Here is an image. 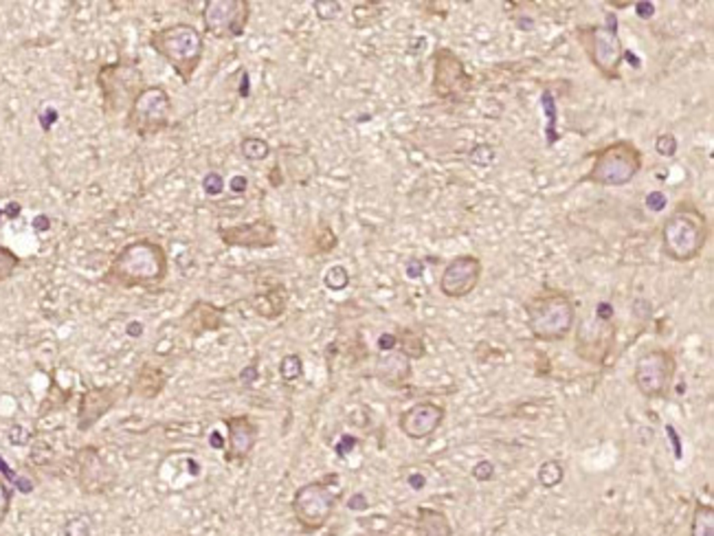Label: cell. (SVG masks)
Wrapping results in <instances>:
<instances>
[{
	"mask_svg": "<svg viewBox=\"0 0 714 536\" xmlns=\"http://www.w3.org/2000/svg\"><path fill=\"white\" fill-rule=\"evenodd\" d=\"M224 187H227V183H224L223 174H218V172H209V174H204L203 192L207 194V196H212V198L220 196V194L224 192Z\"/></svg>",
	"mask_w": 714,
	"mask_h": 536,
	"instance_id": "1f68e13d",
	"label": "cell"
},
{
	"mask_svg": "<svg viewBox=\"0 0 714 536\" xmlns=\"http://www.w3.org/2000/svg\"><path fill=\"white\" fill-rule=\"evenodd\" d=\"M144 71L136 62L117 60L99 66L97 88L102 93V108L106 117L128 113L134 99L144 91Z\"/></svg>",
	"mask_w": 714,
	"mask_h": 536,
	"instance_id": "52a82bcc",
	"label": "cell"
},
{
	"mask_svg": "<svg viewBox=\"0 0 714 536\" xmlns=\"http://www.w3.org/2000/svg\"><path fill=\"white\" fill-rule=\"evenodd\" d=\"M378 352H393L398 348V334H393V333H385V334H381L378 336Z\"/></svg>",
	"mask_w": 714,
	"mask_h": 536,
	"instance_id": "f35d334b",
	"label": "cell"
},
{
	"mask_svg": "<svg viewBox=\"0 0 714 536\" xmlns=\"http://www.w3.org/2000/svg\"><path fill=\"white\" fill-rule=\"evenodd\" d=\"M141 333H144V323H141V322H130L128 323V334L130 336H141Z\"/></svg>",
	"mask_w": 714,
	"mask_h": 536,
	"instance_id": "7dc6e473",
	"label": "cell"
},
{
	"mask_svg": "<svg viewBox=\"0 0 714 536\" xmlns=\"http://www.w3.org/2000/svg\"><path fill=\"white\" fill-rule=\"evenodd\" d=\"M359 444V440L354 438V435H341V440L334 446V451H337L339 457H348L352 451H354V446Z\"/></svg>",
	"mask_w": 714,
	"mask_h": 536,
	"instance_id": "8d00e7d4",
	"label": "cell"
},
{
	"mask_svg": "<svg viewBox=\"0 0 714 536\" xmlns=\"http://www.w3.org/2000/svg\"><path fill=\"white\" fill-rule=\"evenodd\" d=\"M563 480H565V466L560 464L559 460H545L543 464L539 466L537 481L540 483V488H545V491H552V488L560 486Z\"/></svg>",
	"mask_w": 714,
	"mask_h": 536,
	"instance_id": "7402d4cb",
	"label": "cell"
},
{
	"mask_svg": "<svg viewBox=\"0 0 714 536\" xmlns=\"http://www.w3.org/2000/svg\"><path fill=\"white\" fill-rule=\"evenodd\" d=\"M472 82L464 62L451 49H438L433 55L431 91L438 99H460L471 91Z\"/></svg>",
	"mask_w": 714,
	"mask_h": 536,
	"instance_id": "4fadbf2b",
	"label": "cell"
},
{
	"mask_svg": "<svg viewBox=\"0 0 714 536\" xmlns=\"http://www.w3.org/2000/svg\"><path fill=\"white\" fill-rule=\"evenodd\" d=\"M229 189L233 194H244L246 189H249V178L243 176V174H235L233 178L229 181Z\"/></svg>",
	"mask_w": 714,
	"mask_h": 536,
	"instance_id": "f6af8a7d",
	"label": "cell"
},
{
	"mask_svg": "<svg viewBox=\"0 0 714 536\" xmlns=\"http://www.w3.org/2000/svg\"><path fill=\"white\" fill-rule=\"evenodd\" d=\"M404 273H407L409 280H420V277L424 275V262L413 257V260H409L407 266H404Z\"/></svg>",
	"mask_w": 714,
	"mask_h": 536,
	"instance_id": "ab89813d",
	"label": "cell"
},
{
	"mask_svg": "<svg viewBox=\"0 0 714 536\" xmlns=\"http://www.w3.org/2000/svg\"><path fill=\"white\" fill-rule=\"evenodd\" d=\"M150 46L167 62L183 84H192L204 55L203 31L189 23H174L170 27L152 31Z\"/></svg>",
	"mask_w": 714,
	"mask_h": 536,
	"instance_id": "3957f363",
	"label": "cell"
},
{
	"mask_svg": "<svg viewBox=\"0 0 714 536\" xmlns=\"http://www.w3.org/2000/svg\"><path fill=\"white\" fill-rule=\"evenodd\" d=\"M407 483L412 491H422V488L427 486V477H424L422 472H412V475L407 477Z\"/></svg>",
	"mask_w": 714,
	"mask_h": 536,
	"instance_id": "bcb514c9",
	"label": "cell"
},
{
	"mask_svg": "<svg viewBox=\"0 0 714 536\" xmlns=\"http://www.w3.org/2000/svg\"><path fill=\"white\" fill-rule=\"evenodd\" d=\"M257 378H260V367H257V362H251L249 367H244V370L240 372V382L246 387L253 385Z\"/></svg>",
	"mask_w": 714,
	"mask_h": 536,
	"instance_id": "60d3db41",
	"label": "cell"
},
{
	"mask_svg": "<svg viewBox=\"0 0 714 536\" xmlns=\"http://www.w3.org/2000/svg\"><path fill=\"white\" fill-rule=\"evenodd\" d=\"M398 345H401V352L402 354H407L409 359H422L424 356V343L422 339L416 333H412V330H407V333H402V336H398Z\"/></svg>",
	"mask_w": 714,
	"mask_h": 536,
	"instance_id": "4316f807",
	"label": "cell"
},
{
	"mask_svg": "<svg viewBox=\"0 0 714 536\" xmlns=\"http://www.w3.org/2000/svg\"><path fill=\"white\" fill-rule=\"evenodd\" d=\"M280 376L283 382H295L303 376V361L299 354H286L280 361Z\"/></svg>",
	"mask_w": 714,
	"mask_h": 536,
	"instance_id": "d4e9b609",
	"label": "cell"
},
{
	"mask_svg": "<svg viewBox=\"0 0 714 536\" xmlns=\"http://www.w3.org/2000/svg\"><path fill=\"white\" fill-rule=\"evenodd\" d=\"M62 532H64V536H91L93 534L91 517H88V514H75V517L66 519Z\"/></svg>",
	"mask_w": 714,
	"mask_h": 536,
	"instance_id": "83f0119b",
	"label": "cell"
},
{
	"mask_svg": "<svg viewBox=\"0 0 714 536\" xmlns=\"http://www.w3.org/2000/svg\"><path fill=\"white\" fill-rule=\"evenodd\" d=\"M348 508L354 510V512H365V510L370 508V501H367L365 492H354V495L348 499Z\"/></svg>",
	"mask_w": 714,
	"mask_h": 536,
	"instance_id": "b9f144b4",
	"label": "cell"
},
{
	"mask_svg": "<svg viewBox=\"0 0 714 536\" xmlns=\"http://www.w3.org/2000/svg\"><path fill=\"white\" fill-rule=\"evenodd\" d=\"M119 392L122 389L114 385L86 389L80 396V404H77V431L80 433L91 431L119 402Z\"/></svg>",
	"mask_w": 714,
	"mask_h": 536,
	"instance_id": "ac0fdd59",
	"label": "cell"
},
{
	"mask_svg": "<svg viewBox=\"0 0 714 536\" xmlns=\"http://www.w3.org/2000/svg\"><path fill=\"white\" fill-rule=\"evenodd\" d=\"M323 283H325V288L332 293L345 291V288L350 286V271L343 264L330 266L323 275Z\"/></svg>",
	"mask_w": 714,
	"mask_h": 536,
	"instance_id": "cb8c5ba5",
	"label": "cell"
},
{
	"mask_svg": "<svg viewBox=\"0 0 714 536\" xmlns=\"http://www.w3.org/2000/svg\"><path fill=\"white\" fill-rule=\"evenodd\" d=\"M710 220L692 201L675 204L661 224V251L677 264L695 262L710 240Z\"/></svg>",
	"mask_w": 714,
	"mask_h": 536,
	"instance_id": "7a4b0ae2",
	"label": "cell"
},
{
	"mask_svg": "<svg viewBox=\"0 0 714 536\" xmlns=\"http://www.w3.org/2000/svg\"><path fill=\"white\" fill-rule=\"evenodd\" d=\"M240 152H243L246 161L260 163L271 156V145L269 141L262 139V136H244L243 144H240Z\"/></svg>",
	"mask_w": 714,
	"mask_h": 536,
	"instance_id": "603a6c76",
	"label": "cell"
},
{
	"mask_svg": "<svg viewBox=\"0 0 714 536\" xmlns=\"http://www.w3.org/2000/svg\"><path fill=\"white\" fill-rule=\"evenodd\" d=\"M690 536H714V508L712 503L697 501L690 519Z\"/></svg>",
	"mask_w": 714,
	"mask_h": 536,
	"instance_id": "ffe728a7",
	"label": "cell"
},
{
	"mask_svg": "<svg viewBox=\"0 0 714 536\" xmlns=\"http://www.w3.org/2000/svg\"><path fill=\"white\" fill-rule=\"evenodd\" d=\"M526 319L534 339L545 343L565 341L576 323V303L567 293L548 288L528 299Z\"/></svg>",
	"mask_w": 714,
	"mask_h": 536,
	"instance_id": "277c9868",
	"label": "cell"
},
{
	"mask_svg": "<svg viewBox=\"0 0 714 536\" xmlns=\"http://www.w3.org/2000/svg\"><path fill=\"white\" fill-rule=\"evenodd\" d=\"M75 475L84 495H106L117 483V472L93 444L75 451Z\"/></svg>",
	"mask_w": 714,
	"mask_h": 536,
	"instance_id": "7c38bea8",
	"label": "cell"
},
{
	"mask_svg": "<svg viewBox=\"0 0 714 536\" xmlns=\"http://www.w3.org/2000/svg\"><path fill=\"white\" fill-rule=\"evenodd\" d=\"M582 51L590 57L591 66L609 82L622 80L620 66L624 62V45L620 38V25L616 14L605 15V25H585L576 31Z\"/></svg>",
	"mask_w": 714,
	"mask_h": 536,
	"instance_id": "8992f818",
	"label": "cell"
},
{
	"mask_svg": "<svg viewBox=\"0 0 714 536\" xmlns=\"http://www.w3.org/2000/svg\"><path fill=\"white\" fill-rule=\"evenodd\" d=\"M613 317H616V308H613V303L609 302H600L596 306V319L600 323H611Z\"/></svg>",
	"mask_w": 714,
	"mask_h": 536,
	"instance_id": "74e56055",
	"label": "cell"
},
{
	"mask_svg": "<svg viewBox=\"0 0 714 536\" xmlns=\"http://www.w3.org/2000/svg\"><path fill=\"white\" fill-rule=\"evenodd\" d=\"M20 264H23V260H20L12 249L0 244V283L12 280L14 273L18 271Z\"/></svg>",
	"mask_w": 714,
	"mask_h": 536,
	"instance_id": "484cf974",
	"label": "cell"
},
{
	"mask_svg": "<svg viewBox=\"0 0 714 536\" xmlns=\"http://www.w3.org/2000/svg\"><path fill=\"white\" fill-rule=\"evenodd\" d=\"M540 106H543L545 119H548V124H545V144L556 145V141L560 139V134H559V106H556L554 94L550 91L540 94Z\"/></svg>",
	"mask_w": 714,
	"mask_h": 536,
	"instance_id": "44dd1931",
	"label": "cell"
},
{
	"mask_svg": "<svg viewBox=\"0 0 714 536\" xmlns=\"http://www.w3.org/2000/svg\"><path fill=\"white\" fill-rule=\"evenodd\" d=\"M666 438H669L670 446H673V453H675L677 460H681V438L673 424H669V427H666Z\"/></svg>",
	"mask_w": 714,
	"mask_h": 536,
	"instance_id": "ee69618b",
	"label": "cell"
},
{
	"mask_svg": "<svg viewBox=\"0 0 714 536\" xmlns=\"http://www.w3.org/2000/svg\"><path fill=\"white\" fill-rule=\"evenodd\" d=\"M633 9L635 14H638V18L642 20H650L655 15V5L647 3V0H638V3H633Z\"/></svg>",
	"mask_w": 714,
	"mask_h": 536,
	"instance_id": "7bdbcfd3",
	"label": "cell"
},
{
	"mask_svg": "<svg viewBox=\"0 0 714 536\" xmlns=\"http://www.w3.org/2000/svg\"><path fill=\"white\" fill-rule=\"evenodd\" d=\"M677 374L675 352L666 348L647 350L633 367V382L647 401H661L670 393Z\"/></svg>",
	"mask_w": 714,
	"mask_h": 536,
	"instance_id": "30bf717a",
	"label": "cell"
},
{
	"mask_svg": "<svg viewBox=\"0 0 714 536\" xmlns=\"http://www.w3.org/2000/svg\"><path fill=\"white\" fill-rule=\"evenodd\" d=\"M170 275V257L159 242L141 238L124 244L110 262L104 283L113 288H154Z\"/></svg>",
	"mask_w": 714,
	"mask_h": 536,
	"instance_id": "6da1fadb",
	"label": "cell"
},
{
	"mask_svg": "<svg viewBox=\"0 0 714 536\" xmlns=\"http://www.w3.org/2000/svg\"><path fill=\"white\" fill-rule=\"evenodd\" d=\"M495 159H497V152L488 144L475 145L469 154V161L475 163V167H491L492 163H495Z\"/></svg>",
	"mask_w": 714,
	"mask_h": 536,
	"instance_id": "f1b7e54d",
	"label": "cell"
},
{
	"mask_svg": "<svg viewBox=\"0 0 714 536\" xmlns=\"http://www.w3.org/2000/svg\"><path fill=\"white\" fill-rule=\"evenodd\" d=\"M413 367L412 359L407 354H402L401 350L382 352L376 359L374 376L376 381H381L387 387H402L404 382L412 381Z\"/></svg>",
	"mask_w": 714,
	"mask_h": 536,
	"instance_id": "d6986e66",
	"label": "cell"
},
{
	"mask_svg": "<svg viewBox=\"0 0 714 536\" xmlns=\"http://www.w3.org/2000/svg\"><path fill=\"white\" fill-rule=\"evenodd\" d=\"M249 20V0H207L203 7V27L218 40L240 38Z\"/></svg>",
	"mask_w": 714,
	"mask_h": 536,
	"instance_id": "8fae6325",
	"label": "cell"
},
{
	"mask_svg": "<svg viewBox=\"0 0 714 536\" xmlns=\"http://www.w3.org/2000/svg\"><path fill=\"white\" fill-rule=\"evenodd\" d=\"M591 167L580 183H593L600 187H624L642 172L644 156L638 145L629 139H618L591 154Z\"/></svg>",
	"mask_w": 714,
	"mask_h": 536,
	"instance_id": "5b68a950",
	"label": "cell"
},
{
	"mask_svg": "<svg viewBox=\"0 0 714 536\" xmlns=\"http://www.w3.org/2000/svg\"><path fill=\"white\" fill-rule=\"evenodd\" d=\"M312 7L322 23H332L334 18L341 15V7H343V5L334 3V0H317V3H312Z\"/></svg>",
	"mask_w": 714,
	"mask_h": 536,
	"instance_id": "f546056e",
	"label": "cell"
},
{
	"mask_svg": "<svg viewBox=\"0 0 714 536\" xmlns=\"http://www.w3.org/2000/svg\"><path fill=\"white\" fill-rule=\"evenodd\" d=\"M677 150H679V141H677L673 133H661L658 139H655V152H658L659 156H664V159H673Z\"/></svg>",
	"mask_w": 714,
	"mask_h": 536,
	"instance_id": "4dcf8cb0",
	"label": "cell"
},
{
	"mask_svg": "<svg viewBox=\"0 0 714 536\" xmlns=\"http://www.w3.org/2000/svg\"><path fill=\"white\" fill-rule=\"evenodd\" d=\"M339 495L325 481H308L299 486L293 495V517L303 532H319L332 519L337 510Z\"/></svg>",
	"mask_w": 714,
	"mask_h": 536,
	"instance_id": "9c48e42d",
	"label": "cell"
},
{
	"mask_svg": "<svg viewBox=\"0 0 714 536\" xmlns=\"http://www.w3.org/2000/svg\"><path fill=\"white\" fill-rule=\"evenodd\" d=\"M227 427V451H224V462L227 464H243L253 453L257 438H260V427L249 416H229L224 418Z\"/></svg>",
	"mask_w": 714,
	"mask_h": 536,
	"instance_id": "2e32d148",
	"label": "cell"
},
{
	"mask_svg": "<svg viewBox=\"0 0 714 536\" xmlns=\"http://www.w3.org/2000/svg\"><path fill=\"white\" fill-rule=\"evenodd\" d=\"M12 501H14L12 488L7 486V480H5V477H0V525H3L5 519L9 517V510H12Z\"/></svg>",
	"mask_w": 714,
	"mask_h": 536,
	"instance_id": "d6a6232c",
	"label": "cell"
},
{
	"mask_svg": "<svg viewBox=\"0 0 714 536\" xmlns=\"http://www.w3.org/2000/svg\"><path fill=\"white\" fill-rule=\"evenodd\" d=\"M644 204H647L649 212L661 213L669 207V198H666L664 192H649L647 198H644Z\"/></svg>",
	"mask_w": 714,
	"mask_h": 536,
	"instance_id": "d590c367",
	"label": "cell"
},
{
	"mask_svg": "<svg viewBox=\"0 0 714 536\" xmlns=\"http://www.w3.org/2000/svg\"><path fill=\"white\" fill-rule=\"evenodd\" d=\"M0 471H3L5 477H7V483L9 481L15 483V488H18L20 492H31V491H34V481H27V480H23V477L15 475V472L9 469V464L3 460V457H0Z\"/></svg>",
	"mask_w": 714,
	"mask_h": 536,
	"instance_id": "e575fe53",
	"label": "cell"
},
{
	"mask_svg": "<svg viewBox=\"0 0 714 536\" xmlns=\"http://www.w3.org/2000/svg\"><path fill=\"white\" fill-rule=\"evenodd\" d=\"M446 420V409L440 402L433 401H418L412 407H407L398 418V429L409 440H427L440 431Z\"/></svg>",
	"mask_w": 714,
	"mask_h": 536,
	"instance_id": "9a60e30c",
	"label": "cell"
},
{
	"mask_svg": "<svg viewBox=\"0 0 714 536\" xmlns=\"http://www.w3.org/2000/svg\"><path fill=\"white\" fill-rule=\"evenodd\" d=\"M484 264L477 255H458L444 266L440 275V293L449 299L469 297L481 282Z\"/></svg>",
	"mask_w": 714,
	"mask_h": 536,
	"instance_id": "5bb4252c",
	"label": "cell"
},
{
	"mask_svg": "<svg viewBox=\"0 0 714 536\" xmlns=\"http://www.w3.org/2000/svg\"><path fill=\"white\" fill-rule=\"evenodd\" d=\"M172 97L165 86H145L125 113V130L141 139L156 136L170 128Z\"/></svg>",
	"mask_w": 714,
	"mask_h": 536,
	"instance_id": "ba28073f",
	"label": "cell"
},
{
	"mask_svg": "<svg viewBox=\"0 0 714 536\" xmlns=\"http://www.w3.org/2000/svg\"><path fill=\"white\" fill-rule=\"evenodd\" d=\"M471 475L475 481L488 483L492 480V477H495V464H492L491 460H480L475 466H472Z\"/></svg>",
	"mask_w": 714,
	"mask_h": 536,
	"instance_id": "836d02e7",
	"label": "cell"
},
{
	"mask_svg": "<svg viewBox=\"0 0 714 536\" xmlns=\"http://www.w3.org/2000/svg\"><path fill=\"white\" fill-rule=\"evenodd\" d=\"M220 240L229 246H243V249H269L277 242V227L266 218H257L253 223L233 224V227H220Z\"/></svg>",
	"mask_w": 714,
	"mask_h": 536,
	"instance_id": "e0dca14e",
	"label": "cell"
}]
</instances>
